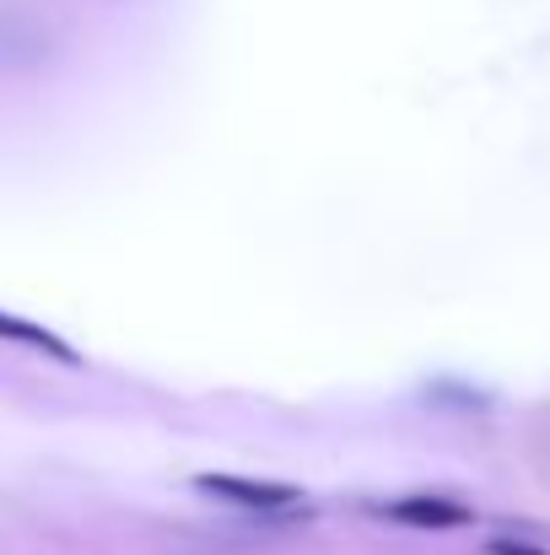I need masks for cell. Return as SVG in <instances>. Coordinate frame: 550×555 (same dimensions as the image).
<instances>
[{"mask_svg":"<svg viewBox=\"0 0 550 555\" xmlns=\"http://www.w3.org/2000/svg\"><path fill=\"white\" fill-rule=\"evenodd\" d=\"M372 518L383 524H399V529H464L475 524V513L453 496H432V491H415V496H394V502H372Z\"/></svg>","mask_w":550,"mask_h":555,"instance_id":"cell-2","label":"cell"},{"mask_svg":"<svg viewBox=\"0 0 550 555\" xmlns=\"http://www.w3.org/2000/svg\"><path fill=\"white\" fill-rule=\"evenodd\" d=\"M194 486L227 507H243V513H292L303 507V491L286 486V480H254V475H194Z\"/></svg>","mask_w":550,"mask_h":555,"instance_id":"cell-1","label":"cell"},{"mask_svg":"<svg viewBox=\"0 0 550 555\" xmlns=\"http://www.w3.org/2000/svg\"><path fill=\"white\" fill-rule=\"evenodd\" d=\"M0 340H11V346H22V351H38V357H49V362H60V367H76L81 357L71 351V340H60L54 330H43V324H33V319H22V313H5L0 308Z\"/></svg>","mask_w":550,"mask_h":555,"instance_id":"cell-3","label":"cell"},{"mask_svg":"<svg viewBox=\"0 0 550 555\" xmlns=\"http://www.w3.org/2000/svg\"><path fill=\"white\" fill-rule=\"evenodd\" d=\"M486 551L491 555H550V551H540V545H524V540H491Z\"/></svg>","mask_w":550,"mask_h":555,"instance_id":"cell-4","label":"cell"}]
</instances>
